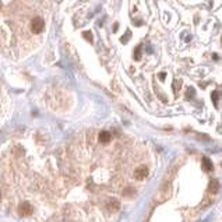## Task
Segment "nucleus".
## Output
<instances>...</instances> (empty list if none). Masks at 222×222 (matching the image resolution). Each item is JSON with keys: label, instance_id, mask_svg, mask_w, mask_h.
Masks as SVG:
<instances>
[{"label": "nucleus", "instance_id": "nucleus-1", "mask_svg": "<svg viewBox=\"0 0 222 222\" xmlns=\"http://www.w3.org/2000/svg\"><path fill=\"white\" fill-rule=\"evenodd\" d=\"M43 28H45V21H43L42 17H39V16H37V17H34L31 20V31L32 34H41V32L43 31Z\"/></svg>", "mask_w": 222, "mask_h": 222}, {"label": "nucleus", "instance_id": "nucleus-2", "mask_svg": "<svg viewBox=\"0 0 222 222\" xmlns=\"http://www.w3.org/2000/svg\"><path fill=\"white\" fill-rule=\"evenodd\" d=\"M147 175H148L147 166H138L134 171V176H135V179H138V180H143L144 177H147Z\"/></svg>", "mask_w": 222, "mask_h": 222}, {"label": "nucleus", "instance_id": "nucleus-3", "mask_svg": "<svg viewBox=\"0 0 222 222\" xmlns=\"http://www.w3.org/2000/svg\"><path fill=\"white\" fill-rule=\"evenodd\" d=\"M169 194H171V189L166 187V189H163V190L158 191V193H157V197H155V200H157L158 202H162V201H165V200L168 198Z\"/></svg>", "mask_w": 222, "mask_h": 222}, {"label": "nucleus", "instance_id": "nucleus-4", "mask_svg": "<svg viewBox=\"0 0 222 222\" xmlns=\"http://www.w3.org/2000/svg\"><path fill=\"white\" fill-rule=\"evenodd\" d=\"M32 214V207L28 202H23L20 207V215L21 216H29Z\"/></svg>", "mask_w": 222, "mask_h": 222}, {"label": "nucleus", "instance_id": "nucleus-5", "mask_svg": "<svg viewBox=\"0 0 222 222\" xmlns=\"http://www.w3.org/2000/svg\"><path fill=\"white\" fill-rule=\"evenodd\" d=\"M108 210L109 211H113V212H116V211H119V208H120V204H119L118 200H109L106 204Z\"/></svg>", "mask_w": 222, "mask_h": 222}, {"label": "nucleus", "instance_id": "nucleus-6", "mask_svg": "<svg viewBox=\"0 0 222 222\" xmlns=\"http://www.w3.org/2000/svg\"><path fill=\"white\" fill-rule=\"evenodd\" d=\"M202 169H204L205 172H211L214 169V165H212L210 158H207V157L202 158Z\"/></svg>", "mask_w": 222, "mask_h": 222}, {"label": "nucleus", "instance_id": "nucleus-7", "mask_svg": "<svg viewBox=\"0 0 222 222\" xmlns=\"http://www.w3.org/2000/svg\"><path fill=\"white\" fill-rule=\"evenodd\" d=\"M110 138H112V135H110L109 131H101L99 133V141L104 144H108L110 141Z\"/></svg>", "mask_w": 222, "mask_h": 222}, {"label": "nucleus", "instance_id": "nucleus-8", "mask_svg": "<svg viewBox=\"0 0 222 222\" xmlns=\"http://www.w3.org/2000/svg\"><path fill=\"white\" fill-rule=\"evenodd\" d=\"M219 189V183L216 180H211L210 182V186H208V191L210 193H216Z\"/></svg>", "mask_w": 222, "mask_h": 222}, {"label": "nucleus", "instance_id": "nucleus-9", "mask_svg": "<svg viewBox=\"0 0 222 222\" xmlns=\"http://www.w3.org/2000/svg\"><path fill=\"white\" fill-rule=\"evenodd\" d=\"M122 194H123L124 197H133V196L135 194V190H134L133 187H130V186H129V187H126V189H124V190H123V193H122Z\"/></svg>", "mask_w": 222, "mask_h": 222}, {"label": "nucleus", "instance_id": "nucleus-10", "mask_svg": "<svg viewBox=\"0 0 222 222\" xmlns=\"http://www.w3.org/2000/svg\"><path fill=\"white\" fill-rule=\"evenodd\" d=\"M211 99H212L214 105H215V108L218 106V101H219V92L218 91H214L212 94H211Z\"/></svg>", "mask_w": 222, "mask_h": 222}, {"label": "nucleus", "instance_id": "nucleus-11", "mask_svg": "<svg viewBox=\"0 0 222 222\" xmlns=\"http://www.w3.org/2000/svg\"><path fill=\"white\" fill-rule=\"evenodd\" d=\"M134 59L135 60H141V45H138L134 49Z\"/></svg>", "mask_w": 222, "mask_h": 222}, {"label": "nucleus", "instance_id": "nucleus-12", "mask_svg": "<svg viewBox=\"0 0 222 222\" xmlns=\"http://www.w3.org/2000/svg\"><path fill=\"white\" fill-rule=\"evenodd\" d=\"M194 92H196V91H194V88H187V92H186V99H191L194 96Z\"/></svg>", "mask_w": 222, "mask_h": 222}, {"label": "nucleus", "instance_id": "nucleus-13", "mask_svg": "<svg viewBox=\"0 0 222 222\" xmlns=\"http://www.w3.org/2000/svg\"><path fill=\"white\" fill-rule=\"evenodd\" d=\"M130 35H131V32L127 31L126 35H123V37L120 38V42H122V43H127V42H129V39H130Z\"/></svg>", "mask_w": 222, "mask_h": 222}, {"label": "nucleus", "instance_id": "nucleus-14", "mask_svg": "<svg viewBox=\"0 0 222 222\" xmlns=\"http://www.w3.org/2000/svg\"><path fill=\"white\" fill-rule=\"evenodd\" d=\"M82 35H84V38L88 41V42H92V41H94V38H92V32H91V31H85Z\"/></svg>", "mask_w": 222, "mask_h": 222}, {"label": "nucleus", "instance_id": "nucleus-15", "mask_svg": "<svg viewBox=\"0 0 222 222\" xmlns=\"http://www.w3.org/2000/svg\"><path fill=\"white\" fill-rule=\"evenodd\" d=\"M182 85V82L177 81V80H175L173 81V90H175V94H177V87H180Z\"/></svg>", "mask_w": 222, "mask_h": 222}, {"label": "nucleus", "instance_id": "nucleus-16", "mask_svg": "<svg viewBox=\"0 0 222 222\" xmlns=\"http://www.w3.org/2000/svg\"><path fill=\"white\" fill-rule=\"evenodd\" d=\"M159 78H161V81H163V80L166 78V73H159Z\"/></svg>", "mask_w": 222, "mask_h": 222}, {"label": "nucleus", "instance_id": "nucleus-17", "mask_svg": "<svg viewBox=\"0 0 222 222\" xmlns=\"http://www.w3.org/2000/svg\"><path fill=\"white\" fill-rule=\"evenodd\" d=\"M221 41H222V39H221Z\"/></svg>", "mask_w": 222, "mask_h": 222}]
</instances>
